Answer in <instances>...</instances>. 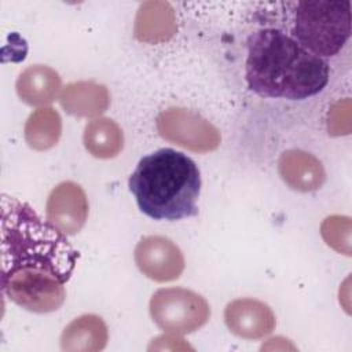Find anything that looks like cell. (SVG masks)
I'll use <instances>...</instances> for the list:
<instances>
[{
	"label": "cell",
	"instance_id": "cell-1",
	"mask_svg": "<svg viewBox=\"0 0 352 352\" xmlns=\"http://www.w3.org/2000/svg\"><path fill=\"white\" fill-rule=\"evenodd\" d=\"M77 260L62 231L26 202L1 197V290L12 302L36 314L56 311Z\"/></svg>",
	"mask_w": 352,
	"mask_h": 352
},
{
	"label": "cell",
	"instance_id": "cell-2",
	"mask_svg": "<svg viewBox=\"0 0 352 352\" xmlns=\"http://www.w3.org/2000/svg\"><path fill=\"white\" fill-rule=\"evenodd\" d=\"M246 45V82L260 96L302 100L329 81L327 62L278 29L253 32Z\"/></svg>",
	"mask_w": 352,
	"mask_h": 352
},
{
	"label": "cell",
	"instance_id": "cell-3",
	"mask_svg": "<svg viewBox=\"0 0 352 352\" xmlns=\"http://www.w3.org/2000/svg\"><path fill=\"white\" fill-rule=\"evenodd\" d=\"M139 209L154 220H182L198 214L201 173L197 164L173 148L143 157L129 176Z\"/></svg>",
	"mask_w": 352,
	"mask_h": 352
},
{
	"label": "cell",
	"instance_id": "cell-4",
	"mask_svg": "<svg viewBox=\"0 0 352 352\" xmlns=\"http://www.w3.org/2000/svg\"><path fill=\"white\" fill-rule=\"evenodd\" d=\"M351 36V3L340 0L298 1L293 37L311 54L323 58L341 51Z\"/></svg>",
	"mask_w": 352,
	"mask_h": 352
},
{
	"label": "cell",
	"instance_id": "cell-5",
	"mask_svg": "<svg viewBox=\"0 0 352 352\" xmlns=\"http://www.w3.org/2000/svg\"><path fill=\"white\" fill-rule=\"evenodd\" d=\"M154 323L175 334H190L201 329L210 316L208 301L198 293L183 287L157 290L150 300Z\"/></svg>",
	"mask_w": 352,
	"mask_h": 352
},
{
	"label": "cell",
	"instance_id": "cell-6",
	"mask_svg": "<svg viewBox=\"0 0 352 352\" xmlns=\"http://www.w3.org/2000/svg\"><path fill=\"white\" fill-rule=\"evenodd\" d=\"M160 135L183 148L195 153H209L219 147L220 132L206 118L194 110L169 107L157 117Z\"/></svg>",
	"mask_w": 352,
	"mask_h": 352
},
{
	"label": "cell",
	"instance_id": "cell-7",
	"mask_svg": "<svg viewBox=\"0 0 352 352\" xmlns=\"http://www.w3.org/2000/svg\"><path fill=\"white\" fill-rule=\"evenodd\" d=\"M135 263L140 272L155 282H170L184 271V256L166 236L148 235L135 248Z\"/></svg>",
	"mask_w": 352,
	"mask_h": 352
},
{
	"label": "cell",
	"instance_id": "cell-8",
	"mask_svg": "<svg viewBox=\"0 0 352 352\" xmlns=\"http://www.w3.org/2000/svg\"><path fill=\"white\" fill-rule=\"evenodd\" d=\"M47 220L65 235L77 234L88 217V199L74 182L59 183L47 199Z\"/></svg>",
	"mask_w": 352,
	"mask_h": 352
},
{
	"label": "cell",
	"instance_id": "cell-9",
	"mask_svg": "<svg viewBox=\"0 0 352 352\" xmlns=\"http://www.w3.org/2000/svg\"><path fill=\"white\" fill-rule=\"evenodd\" d=\"M224 320L231 333L246 340L268 336L276 324L272 309L254 298H236L227 304Z\"/></svg>",
	"mask_w": 352,
	"mask_h": 352
},
{
	"label": "cell",
	"instance_id": "cell-10",
	"mask_svg": "<svg viewBox=\"0 0 352 352\" xmlns=\"http://www.w3.org/2000/svg\"><path fill=\"white\" fill-rule=\"evenodd\" d=\"M278 169L282 180L300 192L316 191L326 180L322 162L311 153L300 148L286 150L279 158Z\"/></svg>",
	"mask_w": 352,
	"mask_h": 352
},
{
	"label": "cell",
	"instance_id": "cell-11",
	"mask_svg": "<svg viewBox=\"0 0 352 352\" xmlns=\"http://www.w3.org/2000/svg\"><path fill=\"white\" fill-rule=\"evenodd\" d=\"M177 30L173 7L166 1H144L135 18V37L139 41L158 44L170 40Z\"/></svg>",
	"mask_w": 352,
	"mask_h": 352
},
{
	"label": "cell",
	"instance_id": "cell-12",
	"mask_svg": "<svg viewBox=\"0 0 352 352\" xmlns=\"http://www.w3.org/2000/svg\"><path fill=\"white\" fill-rule=\"evenodd\" d=\"M59 102L67 114L92 118L107 110L110 92L103 84L95 81H76L62 89Z\"/></svg>",
	"mask_w": 352,
	"mask_h": 352
},
{
	"label": "cell",
	"instance_id": "cell-13",
	"mask_svg": "<svg viewBox=\"0 0 352 352\" xmlns=\"http://www.w3.org/2000/svg\"><path fill=\"white\" fill-rule=\"evenodd\" d=\"M59 74L45 65H32L18 77L15 88L22 102L29 106H45L52 103L60 91Z\"/></svg>",
	"mask_w": 352,
	"mask_h": 352
},
{
	"label": "cell",
	"instance_id": "cell-14",
	"mask_svg": "<svg viewBox=\"0 0 352 352\" xmlns=\"http://www.w3.org/2000/svg\"><path fill=\"white\" fill-rule=\"evenodd\" d=\"M109 340L107 326L94 314H85L72 320L60 336V348L67 352L102 351Z\"/></svg>",
	"mask_w": 352,
	"mask_h": 352
},
{
	"label": "cell",
	"instance_id": "cell-15",
	"mask_svg": "<svg viewBox=\"0 0 352 352\" xmlns=\"http://www.w3.org/2000/svg\"><path fill=\"white\" fill-rule=\"evenodd\" d=\"M82 142L88 153L100 160L114 158L124 147L122 129L113 120L99 117L87 124Z\"/></svg>",
	"mask_w": 352,
	"mask_h": 352
},
{
	"label": "cell",
	"instance_id": "cell-16",
	"mask_svg": "<svg viewBox=\"0 0 352 352\" xmlns=\"http://www.w3.org/2000/svg\"><path fill=\"white\" fill-rule=\"evenodd\" d=\"M62 135V118L52 107H41L33 111L25 124V140L37 151L52 148Z\"/></svg>",
	"mask_w": 352,
	"mask_h": 352
},
{
	"label": "cell",
	"instance_id": "cell-17",
	"mask_svg": "<svg viewBox=\"0 0 352 352\" xmlns=\"http://www.w3.org/2000/svg\"><path fill=\"white\" fill-rule=\"evenodd\" d=\"M324 242L334 250L351 254V219L345 216H330L324 219L320 227Z\"/></svg>",
	"mask_w": 352,
	"mask_h": 352
}]
</instances>
